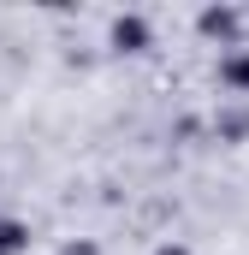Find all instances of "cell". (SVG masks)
<instances>
[{"instance_id": "1", "label": "cell", "mask_w": 249, "mask_h": 255, "mask_svg": "<svg viewBox=\"0 0 249 255\" xmlns=\"http://www.w3.org/2000/svg\"><path fill=\"white\" fill-rule=\"evenodd\" d=\"M18 244H24V238H18V226H0V255H12Z\"/></svg>"}, {"instance_id": "2", "label": "cell", "mask_w": 249, "mask_h": 255, "mask_svg": "<svg viewBox=\"0 0 249 255\" xmlns=\"http://www.w3.org/2000/svg\"><path fill=\"white\" fill-rule=\"evenodd\" d=\"M160 255H184V250H160Z\"/></svg>"}]
</instances>
